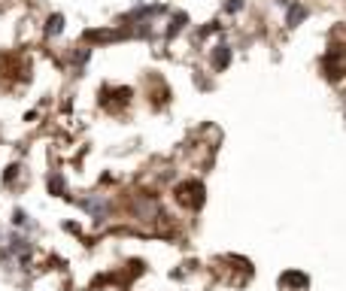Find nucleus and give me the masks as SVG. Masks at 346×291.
Masks as SVG:
<instances>
[{
    "mask_svg": "<svg viewBox=\"0 0 346 291\" xmlns=\"http://www.w3.org/2000/svg\"><path fill=\"white\" fill-rule=\"evenodd\" d=\"M231 64V49L228 46H216V52H213V67L216 70H225Z\"/></svg>",
    "mask_w": 346,
    "mask_h": 291,
    "instance_id": "nucleus-1",
    "label": "nucleus"
},
{
    "mask_svg": "<svg viewBox=\"0 0 346 291\" xmlns=\"http://www.w3.org/2000/svg\"><path fill=\"white\" fill-rule=\"evenodd\" d=\"M64 30V15H49V21H46V33L49 36H58Z\"/></svg>",
    "mask_w": 346,
    "mask_h": 291,
    "instance_id": "nucleus-2",
    "label": "nucleus"
},
{
    "mask_svg": "<svg viewBox=\"0 0 346 291\" xmlns=\"http://www.w3.org/2000/svg\"><path fill=\"white\" fill-rule=\"evenodd\" d=\"M304 18H307V6H301V3H298V6H292V9H289V27L301 24Z\"/></svg>",
    "mask_w": 346,
    "mask_h": 291,
    "instance_id": "nucleus-3",
    "label": "nucleus"
},
{
    "mask_svg": "<svg viewBox=\"0 0 346 291\" xmlns=\"http://www.w3.org/2000/svg\"><path fill=\"white\" fill-rule=\"evenodd\" d=\"M185 21H188V18H185V12H179V15L170 21V27H167V36H176V33L182 30V24H185Z\"/></svg>",
    "mask_w": 346,
    "mask_h": 291,
    "instance_id": "nucleus-4",
    "label": "nucleus"
},
{
    "mask_svg": "<svg viewBox=\"0 0 346 291\" xmlns=\"http://www.w3.org/2000/svg\"><path fill=\"white\" fill-rule=\"evenodd\" d=\"M225 9H228V12H240V9H243V0H228Z\"/></svg>",
    "mask_w": 346,
    "mask_h": 291,
    "instance_id": "nucleus-5",
    "label": "nucleus"
}]
</instances>
